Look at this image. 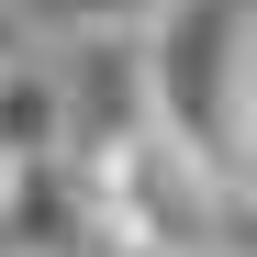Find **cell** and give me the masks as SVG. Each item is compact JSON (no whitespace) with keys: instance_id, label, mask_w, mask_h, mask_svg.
Returning <instances> with one entry per match:
<instances>
[{"instance_id":"cell-1","label":"cell","mask_w":257,"mask_h":257,"mask_svg":"<svg viewBox=\"0 0 257 257\" xmlns=\"http://www.w3.org/2000/svg\"><path fill=\"white\" fill-rule=\"evenodd\" d=\"M246 34H257V0H157V23L135 34L146 123L212 179L224 212H257L246 201Z\"/></svg>"},{"instance_id":"cell-2","label":"cell","mask_w":257,"mask_h":257,"mask_svg":"<svg viewBox=\"0 0 257 257\" xmlns=\"http://www.w3.org/2000/svg\"><path fill=\"white\" fill-rule=\"evenodd\" d=\"M45 157H67V90L56 67L12 56L0 67V168H45Z\"/></svg>"},{"instance_id":"cell-3","label":"cell","mask_w":257,"mask_h":257,"mask_svg":"<svg viewBox=\"0 0 257 257\" xmlns=\"http://www.w3.org/2000/svg\"><path fill=\"white\" fill-rule=\"evenodd\" d=\"M246 201H257V34H246Z\"/></svg>"},{"instance_id":"cell-4","label":"cell","mask_w":257,"mask_h":257,"mask_svg":"<svg viewBox=\"0 0 257 257\" xmlns=\"http://www.w3.org/2000/svg\"><path fill=\"white\" fill-rule=\"evenodd\" d=\"M12 56H23V23H12V12H0V67H12Z\"/></svg>"}]
</instances>
